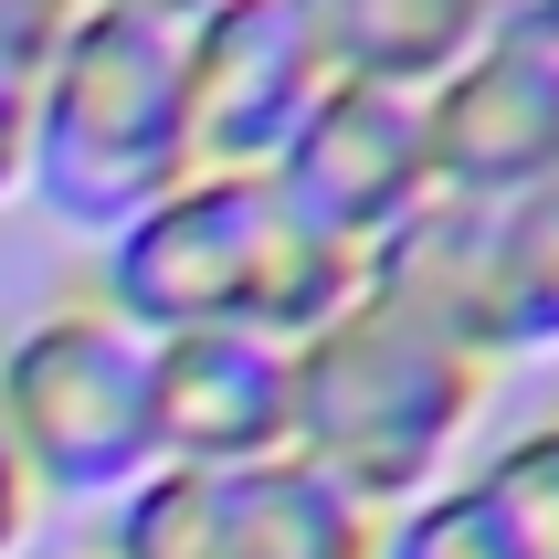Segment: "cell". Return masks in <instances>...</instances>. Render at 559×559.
<instances>
[{"label": "cell", "instance_id": "cell-1", "mask_svg": "<svg viewBox=\"0 0 559 559\" xmlns=\"http://www.w3.org/2000/svg\"><path fill=\"white\" fill-rule=\"evenodd\" d=\"M348 296H359V264L264 169H190L169 201H148L95 253V307L117 328H138V338L253 328V338L296 348Z\"/></svg>", "mask_w": 559, "mask_h": 559}, {"label": "cell", "instance_id": "cell-2", "mask_svg": "<svg viewBox=\"0 0 559 559\" xmlns=\"http://www.w3.org/2000/svg\"><path fill=\"white\" fill-rule=\"evenodd\" d=\"M486 391L497 370L465 338L359 285L317 338H296V465H317L370 518H402L443 475H465Z\"/></svg>", "mask_w": 559, "mask_h": 559}, {"label": "cell", "instance_id": "cell-3", "mask_svg": "<svg viewBox=\"0 0 559 559\" xmlns=\"http://www.w3.org/2000/svg\"><path fill=\"white\" fill-rule=\"evenodd\" d=\"M190 158V95H180V32L127 22V11H74L43 74H32V201L63 233H127L169 201Z\"/></svg>", "mask_w": 559, "mask_h": 559}, {"label": "cell", "instance_id": "cell-4", "mask_svg": "<svg viewBox=\"0 0 559 559\" xmlns=\"http://www.w3.org/2000/svg\"><path fill=\"white\" fill-rule=\"evenodd\" d=\"M0 423L22 454L32 497L117 507L138 475H158L148 423V338L117 328L95 296H63L32 328L0 338Z\"/></svg>", "mask_w": 559, "mask_h": 559}, {"label": "cell", "instance_id": "cell-5", "mask_svg": "<svg viewBox=\"0 0 559 559\" xmlns=\"http://www.w3.org/2000/svg\"><path fill=\"white\" fill-rule=\"evenodd\" d=\"M380 518L317 465H158L106 507L95 559H370Z\"/></svg>", "mask_w": 559, "mask_h": 559}, {"label": "cell", "instance_id": "cell-6", "mask_svg": "<svg viewBox=\"0 0 559 559\" xmlns=\"http://www.w3.org/2000/svg\"><path fill=\"white\" fill-rule=\"evenodd\" d=\"M264 180L296 201V212L370 264L391 233H402L423 201H433V138H423V95H380V85H328L307 106V127L285 138V158Z\"/></svg>", "mask_w": 559, "mask_h": 559}, {"label": "cell", "instance_id": "cell-7", "mask_svg": "<svg viewBox=\"0 0 559 559\" xmlns=\"http://www.w3.org/2000/svg\"><path fill=\"white\" fill-rule=\"evenodd\" d=\"M180 95H190V158L201 169H275L285 138L328 95L317 43L296 0H212L180 32Z\"/></svg>", "mask_w": 559, "mask_h": 559}, {"label": "cell", "instance_id": "cell-8", "mask_svg": "<svg viewBox=\"0 0 559 559\" xmlns=\"http://www.w3.org/2000/svg\"><path fill=\"white\" fill-rule=\"evenodd\" d=\"M148 423L158 465H275L296 454V348L253 328L148 338Z\"/></svg>", "mask_w": 559, "mask_h": 559}, {"label": "cell", "instance_id": "cell-9", "mask_svg": "<svg viewBox=\"0 0 559 559\" xmlns=\"http://www.w3.org/2000/svg\"><path fill=\"white\" fill-rule=\"evenodd\" d=\"M423 138H433V190L443 201H528L559 180V53L528 43H475L433 95H423Z\"/></svg>", "mask_w": 559, "mask_h": 559}, {"label": "cell", "instance_id": "cell-10", "mask_svg": "<svg viewBox=\"0 0 559 559\" xmlns=\"http://www.w3.org/2000/svg\"><path fill=\"white\" fill-rule=\"evenodd\" d=\"M328 85L433 95L475 53V0H296Z\"/></svg>", "mask_w": 559, "mask_h": 559}, {"label": "cell", "instance_id": "cell-11", "mask_svg": "<svg viewBox=\"0 0 559 559\" xmlns=\"http://www.w3.org/2000/svg\"><path fill=\"white\" fill-rule=\"evenodd\" d=\"M486 359H559V180L486 212Z\"/></svg>", "mask_w": 559, "mask_h": 559}, {"label": "cell", "instance_id": "cell-12", "mask_svg": "<svg viewBox=\"0 0 559 559\" xmlns=\"http://www.w3.org/2000/svg\"><path fill=\"white\" fill-rule=\"evenodd\" d=\"M465 475L497 497V518L518 528V549H528V559H559V402L528 412L518 433H497Z\"/></svg>", "mask_w": 559, "mask_h": 559}, {"label": "cell", "instance_id": "cell-13", "mask_svg": "<svg viewBox=\"0 0 559 559\" xmlns=\"http://www.w3.org/2000/svg\"><path fill=\"white\" fill-rule=\"evenodd\" d=\"M370 559H528V549H518V528L497 518V497L475 475H443L433 497H412L402 518H380Z\"/></svg>", "mask_w": 559, "mask_h": 559}, {"label": "cell", "instance_id": "cell-14", "mask_svg": "<svg viewBox=\"0 0 559 559\" xmlns=\"http://www.w3.org/2000/svg\"><path fill=\"white\" fill-rule=\"evenodd\" d=\"M74 11L85 0H0V74H43V53L74 32Z\"/></svg>", "mask_w": 559, "mask_h": 559}, {"label": "cell", "instance_id": "cell-15", "mask_svg": "<svg viewBox=\"0 0 559 559\" xmlns=\"http://www.w3.org/2000/svg\"><path fill=\"white\" fill-rule=\"evenodd\" d=\"M475 43H528V53H559V0H475Z\"/></svg>", "mask_w": 559, "mask_h": 559}, {"label": "cell", "instance_id": "cell-16", "mask_svg": "<svg viewBox=\"0 0 559 559\" xmlns=\"http://www.w3.org/2000/svg\"><path fill=\"white\" fill-rule=\"evenodd\" d=\"M32 180V74H0V201Z\"/></svg>", "mask_w": 559, "mask_h": 559}, {"label": "cell", "instance_id": "cell-17", "mask_svg": "<svg viewBox=\"0 0 559 559\" xmlns=\"http://www.w3.org/2000/svg\"><path fill=\"white\" fill-rule=\"evenodd\" d=\"M32 507H43V497H32L22 454H11V423H0V559H11V549L32 538Z\"/></svg>", "mask_w": 559, "mask_h": 559}, {"label": "cell", "instance_id": "cell-18", "mask_svg": "<svg viewBox=\"0 0 559 559\" xmlns=\"http://www.w3.org/2000/svg\"><path fill=\"white\" fill-rule=\"evenodd\" d=\"M85 11H127V22H158V32H190L212 0H85Z\"/></svg>", "mask_w": 559, "mask_h": 559}]
</instances>
